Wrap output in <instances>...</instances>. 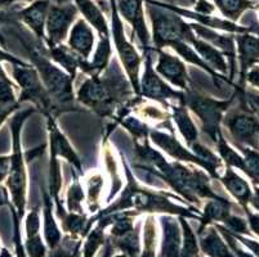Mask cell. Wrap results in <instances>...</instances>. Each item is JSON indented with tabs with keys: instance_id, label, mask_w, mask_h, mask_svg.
I'll list each match as a JSON object with an SVG mask.
<instances>
[{
	"instance_id": "f35d334b",
	"label": "cell",
	"mask_w": 259,
	"mask_h": 257,
	"mask_svg": "<svg viewBox=\"0 0 259 257\" xmlns=\"http://www.w3.org/2000/svg\"><path fill=\"white\" fill-rule=\"evenodd\" d=\"M119 125H121L126 131L132 135V138L136 139V140H143V139H147L150 135V127L147 124L142 121L141 119H138L137 116H133V115H128L122 120H120Z\"/></svg>"
},
{
	"instance_id": "e0dca14e",
	"label": "cell",
	"mask_w": 259,
	"mask_h": 257,
	"mask_svg": "<svg viewBox=\"0 0 259 257\" xmlns=\"http://www.w3.org/2000/svg\"><path fill=\"white\" fill-rule=\"evenodd\" d=\"M51 0H35L31 6L17 12L18 20L22 21L35 34L39 41L46 42V21L48 16Z\"/></svg>"
},
{
	"instance_id": "4fadbf2b",
	"label": "cell",
	"mask_w": 259,
	"mask_h": 257,
	"mask_svg": "<svg viewBox=\"0 0 259 257\" xmlns=\"http://www.w3.org/2000/svg\"><path fill=\"white\" fill-rule=\"evenodd\" d=\"M145 0H116V8L121 17L125 18L132 25V39L136 35L138 39L142 53L152 50L151 35L148 32L147 25L145 21Z\"/></svg>"
},
{
	"instance_id": "4dcf8cb0",
	"label": "cell",
	"mask_w": 259,
	"mask_h": 257,
	"mask_svg": "<svg viewBox=\"0 0 259 257\" xmlns=\"http://www.w3.org/2000/svg\"><path fill=\"white\" fill-rule=\"evenodd\" d=\"M215 147L217 150H218V155H220L221 160L225 162L226 166L232 167V169L242 170L245 173L244 157H241L234 148L228 144L222 131H220V133H218V136H217Z\"/></svg>"
},
{
	"instance_id": "ffe728a7",
	"label": "cell",
	"mask_w": 259,
	"mask_h": 257,
	"mask_svg": "<svg viewBox=\"0 0 259 257\" xmlns=\"http://www.w3.org/2000/svg\"><path fill=\"white\" fill-rule=\"evenodd\" d=\"M41 195H43V232L44 240L49 249H54L61 243L62 234L61 229L56 221L54 215V202L53 198L49 194L48 189L41 187Z\"/></svg>"
},
{
	"instance_id": "ab89813d",
	"label": "cell",
	"mask_w": 259,
	"mask_h": 257,
	"mask_svg": "<svg viewBox=\"0 0 259 257\" xmlns=\"http://www.w3.org/2000/svg\"><path fill=\"white\" fill-rule=\"evenodd\" d=\"M244 155L245 161V174L255 183V185L259 184V150L251 149L248 147L237 148Z\"/></svg>"
},
{
	"instance_id": "5bb4252c",
	"label": "cell",
	"mask_w": 259,
	"mask_h": 257,
	"mask_svg": "<svg viewBox=\"0 0 259 257\" xmlns=\"http://www.w3.org/2000/svg\"><path fill=\"white\" fill-rule=\"evenodd\" d=\"M47 117V129H48V138H49V152L51 155L56 156L57 159H63L71 165L74 170H76V173L79 175H83V164L80 160L79 155L69 139L66 138L65 134L60 130L57 121H56V116L52 113H46Z\"/></svg>"
},
{
	"instance_id": "4316f807",
	"label": "cell",
	"mask_w": 259,
	"mask_h": 257,
	"mask_svg": "<svg viewBox=\"0 0 259 257\" xmlns=\"http://www.w3.org/2000/svg\"><path fill=\"white\" fill-rule=\"evenodd\" d=\"M48 56L56 65L60 66L66 74H69L75 80L80 63L83 61L77 54H75L67 45H63L62 42V44L48 48Z\"/></svg>"
},
{
	"instance_id": "3957f363",
	"label": "cell",
	"mask_w": 259,
	"mask_h": 257,
	"mask_svg": "<svg viewBox=\"0 0 259 257\" xmlns=\"http://www.w3.org/2000/svg\"><path fill=\"white\" fill-rule=\"evenodd\" d=\"M18 37L27 52L30 62L37 71L47 93L51 96L54 116L57 108H61V112H65V108L74 111V108H71L75 102L74 79L66 74L60 66L53 63L48 56V48L43 46V41H30L26 37H21V35Z\"/></svg>"
},
{
	"instance_id": "681fc988",
	"label": "cell",
	"mask_w": 259,
	"mask_h": 257,
	"mask_svg": "<svg viewBox=\"0 0 259 257\" xmlns=\"http://www.w3.org/2000/svg\"><path fill=\"white\" fill-rule=\"evenodd\" d=\"M195 12L204 16H210L214 12V6H211L206 0H196L195 3Z\"/></svg>"
},
{
	"instance_id": "6f0895ef",
	"label": "cell",
	"mask_w": 259,
	"mask_h": 257,
	"mask_svg": "<svg viewBox=\"0 0 259 257\" xmlns=\"http://www.w3.org/2000/svg\"><path fill=\"white\" fill-rule=\"evenodd\" d=\"M13 3H15V0H0V8L11 7Z\"/></svg>"
},
{
	"instance_id": "7a4b0ae2",
	"label": "cell",
	"mask_w": 259,
	"mask_h": 257,
	"mask_svg": "<svg viewBox=\"0 0 259 257\" xmlns=\"http://www.w3.org/2000/svg\"><path fill=\"white\" fill-rule=\"evenodd\" d=\"M136 96L126 75L115 60L102 74L89 76L80 85L76 100L102 119L115 117L124 103Z\"/></svg>"
},
{
	"instance_id": "f6af8a7d",
	"label": "cell",
	"mask_w": 259,
	"mask_h": 257,
	"mask_svg": "<svg viewBox=\"0 0 259 257\" xmlns=\"http://www.w3.org/2000/svg\"><path fill=\"white\" fill-rule=\"evenodd\" d=\"M17 98L15 94V85L9 77H0V103H16Z\"/></svg>"
},
{
	"instance_id": "7dc6e473",
	"label": "cell",
	"mask_w": 259,
	"mask_h": 257,
	"mask_svg": "<svg viewBox=\"0 0 259 257\" xmlns=\"http://www.w3.org/2000/svg\"><path fill=\"white\" fill-rule=\"evenodd\" d=\"M231 234H232V233H231ZM232 237H234L236 240H239V242H241L245 247H248V249H250V251L253 252L254 256L259 257V242L251 239V238H248V237H245V235H240V234H232Z\"/></svg>"
},
{
	"instance_id": "ac0fdd59",
	"label": "cell",
	"mask_w": 259,
	"mask_h": 257,
	"mask_svg": "<svg viewBox=\"0 0 259 257\" xmlns=\"http://www.w3.org/2000/svg\"><path fill=\"white\" fill-rule=\"evenodd\" d=\"M159 220L162 229V242L159 257H181L182 229L178 216L161 215Z\"/></svg>"
},
{
	"instance_id": "f546056e",
	"label": "cell",
	"mask_w": 259,
	"mask_h": 257,
	"mask_svg": "<svg viewBox=\"0 0 259 257\" xmlns=\"http://www.w3.org/2000/svg\"><path fill=\"white\" fill-rule=\"evenodd\" d=\"M191 152L196 155L200 160L205 162L206 165V173L209 174L211 179H220L221 174L220 170L222 169V160L221 157L215 155L214 152H211V149H209L206 145H204L202 143H200L199 140L195 141L194 144L190 147Z\"/></svg>"
},
{
	"instance_id": "44dd1931",
	"label": "cell",
	"mask_w": 259,
	"mask_h": 257,
	"mask_svg": "<svg viewBox=\"0 0 259 257\" xmlns=\"http://www.w3.org/2000/svg\"><path fill=\"white\" fill-rule=\"evenodd\" d=\"M190 45L195 49L197 54L201 57V60L215 72H218L222 76L230 75V68H228V63L226 61V57L220 49H217L211 44L206 42L205 40L200 39L199 36H194L191 39ZM232 84V82H231Z\"/></svg>"
},
{
	"instance_id": "cb8c5ba5",
	"label": "cell",
	"mask_w": 259,
	"mask_h": 257,
	"mask_svg": "<svg viewBox=\"0 0 259 257\" xmlns=\"http://www.w3.org/2000/svg\"><path fill=\"white\" fill-rule=\"evenodd\" d=\"M218 180H221V183L227 189V192L235 199H237V202H239L242 209L248 207L251 195H253V190L250 189V185L248 184V181L237 175L232 167H226V171L223 173V175L220 176Z\"/></svg>"
},
{
	"instance_id": "ba28073f",
	"label": "cell",
	"mask_w": 259,
	"mask_h": 257,
	"mask_svg": "<svg viewBox=\"0 0 259 257\" xmlns=\"http://www.w3.org/2000/svg\"><path fill=\"white\" fill-rule=\"evenodd\" d=\"M111 7V37L114 39L115 49L117 52L121 66L125 70V75L132 85L134 94L140 95V70L143 63V57L136 50L134 45L128 41L124 32L121 18L116 8V0L110 2Z\"/></svg>"
},
{
	"instance_id": "9c48e42d",
	"label": "cell",
	"mask_w": 259,
	"mask_h": 257,
	"mask_svg": "<svg viewBox=\"0 0 259 257\" xmlns=\"http://www.w3.org/2000/svg\"><path fill=\"white\" fill-rule=\"evenodd\" d=\"M152 53L154 50L142 53L145 70L140 77V95L160 103L166 110H169L170 102L185 106V91L173 89L157 74L152 66Z\"/></svg>"
},
{
	"instance_id": "5b68a950",
	"label": "cell",
	"mask_w": 259,
	"mask_h": 257,
	"mask_svg": "<svg viewBox=\"0 0 259 257\" xmlns=\"http://www.w3.org/2000/svg\"><path fill=\"white\" fill-rule=\"evenodd\" d=\"M146 11L152 23V50L170 46L174 41H185L190 44L196 36L190 23L182 20V16L170 9L160 6L156 0H145Z\"/></svg>"
},
{
	"instance_id": "8d00e7d4",
	"label": "cell",
	"mask_w": 259,
	"mask_h": 257,
	"mask_svg": "<svg viewBox=\"0 0 259 257\" xmlns=\"http://www.w3.org/2000/svg\"><path fill=\"white\" fill-rule=\"evenodd\" d=\"M81 246H83L81 238L66 234L61 239V243L54 249H51L47 257H79Z\"/></svg>"
},
{
	"instance_id": "bcb514c9",
	"label": "cell",
	"mask_w": 259,
	"mask_h": 257,
	"mask_svg": "<svg viewBox=\"0 0 259 257\" xmlns=\"http://www.w3.org/2000/svg\"><path fill=\"white\" fill-rule=\"evenodd\" d=\"M21 105L18 102L16 103H0V127L2 125L6 122V120L8 119L11 115H13L15 112H17L20 110Z\"/></svg>"
},
{
	"instance_id": "11a10c76",
	"label": "cell",
	"mask_w": 259,
	"mask_h": 257,
	"mask_svg": "<svg viewBox=\"0 0 259 257\" xmlns=\"http://www.w3.org/2000/svg\"><path fill=\"white\" fill-rule=\"evenodd\" d=\"M166 3L165 4H181L182 7H190V6H195V3H196V0H165ZM170 4V6H171Z\"/></svg>"
},
{
	"instance_id": "8fae6325",
	"label": "cell",
	"mask_w": 259,
	"mask_h": 257,
	"mask_svg": "<svg viewBox=\"0 0 259 257\" xmlns=\"http://www.w3.org/2000/svg\"><path fill=\"white\" fill-rule=\"evenodd\" d=\"M79 9L72 3H51L46 21L47 48L62 44L67 37L72 22L76 20Z\"/></svg>"
},
{
	"instance_id": "603a6c76",
	"label": "cell",
	"mask_w": 259,
	"mask_h": 257,
	"mask_svg": "<svg viewBox=\"0 0 259 257\" xmlns=\"http://www.w3.org/2000/svg\"><path fill=\"white\" fill-rule=\"evenodd\" d=\"M197 237H199L200 251L208 257H236L214 225H209Z\"/></svg>"
},
{
	"instance_id": "f5cc1de1",
	"label": "cell",
	"mask_w": 259,
	"mask_h": 257,
	"mask_svg": "<svg viewBox=\"0 0 259 257\" xmlns=\"http://www.w3.org/2000/svg\"><path fill=\"white\" fill-rule=\"evenodd\" d=\"M114 256V247L110 243V240L106 239L105 244H103V251L98 254V257H112Z\"/></svg>"
},
{
	"instance_id": "91938a15",
	"label": "cell",
	"mask_w": 259,
	"mask_h": 257,
	"mask_svg": "<svg viewBox=\"0 0 259 257\" xmlns=\"http://www.w3.org/2000/svg\"><path fill=\"white\" fill-rule=\"evenodd\" d=\"M112 257H129V256H128V254L122 253V252H121V253H116V254H114V256H112Z\"/></svg>"
},
{
	"instance_id": "9a60e30c",
	"label": "cell",
	"mask_w": 259,
	"mask_h": 257,
	"mask_svg": "<svg viewBox=\"0 0 259 257\" xmlns=\"http://www.w3.org/2000/svg\"><path fill=\"white\" fill-rule=\"evenodd\" d=\"M157 54V62L155 71L164 80H168L171 85L177 86L180 90H187L190 86V76H188L186 62L181 60L178 56L168 53V52L159 49L154 50Z\"/></svg>"
},
{
	"instance_id": "b9f144b4",
	"label": "cell",
	"mask_w": 259,
	"mask_h": 257,
	"mask_svg": "<svg viewBox=\"0 0 259 257\" xmlns=\"http://www.w3.org/2000/svg\"><path fill=\"white\" fill-rule=\"evenodd\" d=\"M23 247H25V251L29 257L48 256V253H47V244L43 242L40 234L31 238H26V240L23 242Z\"/></svg>"
},
{
	"instance_id": "83f0119b",
	"label": "cell",
	"mask_w": 259,
	"mask_h": 257,
	"mask_svg": "<svg viewBox=\"0 0 259 257\" xmlns=\"http://www.w3.org/2000/svg\"><path fill=\"white\" fill-rule=\"evenodd\" d=\"M110 243L112 244L114 249H119L122 253L128 254L129 257H140L142 252V244H141V226H134V229L128 234L119 238H108Z\"/></svg>"
},
{
	"instance_id": "1f68e13d",
	"label": "cell",
	"mask_w": 259,
	"mask_h": 257,
	"mask_svg": "<svg viewBox=\"0 0 259 257\" xmlns=\"http://www.w3.org/2000/svg\"><path fill=\"white\" fill-rule=\"evenodd\" d=\"M72 174V183L69 187L67 194H66V206L69 212H76V214H84L83 203L85 201V194H84L83 185L79 180V175L74 169Z\"/></svg>"
},
{
	"instance_id": "ee69618b",
	"label": "cell",
	"mask_w": 259,
	"mask_h": 257,
	"mask_svg": "<svg viewBox=\"0 0 259 257\" xmlns=\"http://www.w3.org/2000/svg\"><path fill=\"white\" fill-rule=\"evenodd\" d=\"M223 226L232 234H240L246 235L250 234L248 228V221H245L241 216L237 215H228L227 218L223 220Z\"/></svg>"
},
{
	"instance_id": "7c38bea8",
	"label": "cell",
	"mask_w": 259,
	"mask_h": 257,
	"mask_svg": "<svg viewBox=\"0 0 259 257\" xmlns=\"http://www.w3.org/2000/svg\"><path fill=\"white\" fill-rule=\"evenodd\" d=\"M148 138H150V141H151L152 144H155L157 148H160L162 152L165 153V155H168L170 159L174 160V161L195 165V166L200 167V169L205 170L206 173L205 162L202 161V160H200L196 155H194V153L191 152L190 148H186L185 145L176 138L174 129L173 130H169V133L161 131L159 130V129H151Z\"/></svg>"
},
{
	"instance_id": "52a82bcc",
	"label": "cell",
	"mask_w": 259,
	"mask_h": 257,
	"mask_svg": "<svg viewBox=\"0 0 259 257\" xmlns=\"http://www.w3.org/2000/svg\"><path fill=\"white\" fill-rule=\"evenodd\" d=\"M245 89L236 88L241 106L237 110H228L223 116L222 124L227 127L231 138L237 148L248 147L259 150V119L253 111L245 105L242 91Z\"/></svg>"
},
{
	"instance_id": "277c9868",
	"label": "cell",
	"mask_w": 259,
	"mask_h": 257,
	"mask_svg": "<svg viewBox=\"0 0 259 257\" xmlns=\"http://www.w3.org/2000/svg\"><path fill=\"white\" fill-rule=\"evenodd\" d=\"M36 111V107H30L26 110L15 112L11 119L12 134V153L11 169L7 180V189L9 192L12 206L16 209L18 218L22 220L25 218L26 204H27V171H26V159L21 143V133L26 120Z\"/></svg>"
},
{
	"instance_id": "60d3db41",
	"label": "cell",
	"mask_w": 259,
	"mask_h": 257,
	"mask_svg": "<svg viewBox=\"0 0 259 257\" xmlns=\"http://www.w3.org/2000/svg\"><path fill=\"white\" fill-rule=\"evenodd\" d=\"M9 209H11L12 214V220H13V243H15V254L16 257H29L25 251V247H23V240L21 238V228L20 223L21 219L18 218L16 209L12 206V203L9 202Z\"/></svg>"
},
{
	"instance_id": "f1b7e54d",
	"label": "cell",
	"mask_w": 259,
	"mask_h": 257,
	"mask_svg": "<svg viewBox=\"0 0 259 257\" xmlns=\"http://www.w3.org/2000/svg\"><path fill=\"white\" fill-rule=\"evenodd\" d=\"M62 230L66 234L76 238H85L87 234L91 232L89 228V219L85 214H76V212H66L65 215L60 219Z\"/></svg>"
},
{
	"instance_id": "d590c367",
	"label": "cell",
	"mask_w": 259,
	"mask_h": 257,
	"mask_svg": "<svg viewBox=\"0 0 259 257\" xmlns=\"http://www.w3.org/2000/svg\"><path fill=\"white\" fill-rule=\"evenodd\" d=\"M143 249L140 257H156V223L154 215H147L143 223Z\"/></svg>"
},
{
	"instance_id": "be15d7a7",
	"label": "cell",
	"mask_w": 259,
	"mask_h": 257,
	"mask_svg": "<svg viewBox=\"0 0 259 257\" xmlns=\"http://www.w3.org/2000/svg\"><path fill=\"white\" fill-rule=\"evenodd\" d=\"M258 63H259V61H258Z\"/></svg>"
},
{
	"instance_id": "e7e4bbea",
	"label": "cell",
	"mask_w": 259,
	"mask_h": 257,
	"mask_svg": "<svg viewBox=\"0 0 259 257\" xmlns=\"http://www.w3.org/2000/svg\"><path fill=\"white\" fill-rule=\"evenodd\" d=\"M0 248H2V247H0Z\"/></svg>"
},
{
	"instance_id": "9f6ffc18",
	"label": "cell",
	"mask_w": 259,
	"mask_h": 257,
	"mask_svg": "<svg viewBox=\"0 0 259 257\" xmlns=\"http://www.w3.org/2000/svg\"><path fill=\"white\" fill-rule=\"evenodd\" d=\"M0 257H13V254L9 252L8 248H6V247H2V248H0Z\"/></svg>"
},
{
	"instance_id": "484cf974",
	"label": "cell",
	"mask_w": 259,
	"mask_h": 257,
	"mask_svg": "<svg viewBox=\"0 0 259 257\" xmlns=\"http://www.w3.org/2000/svg\"><path fill=\"white\" fill-rule=\"evenodd\" d=\"M75 6L84 16L89 26L98 32L100 37H111V31L107 25L102 11L94 3L93 0H75Z\"/></svg>"
},
{
	"instance_id": "74e56055",
	"label": "cell",
	"mask_w": 259,
	"mask_h": 257,
	"mask_svg": "<svg viewBox=\"0 0 259 257\" xmlns=\"http://www.w3.org/2000/svg\"><path fill=\"white\" fill-rule=\"evenodd\" d=\"M106 242L105 237V228L101 226L100 224L92 228L91 232L87 234L85 242L81 247H83V257H94L98 249L103 247Z\"/></svg>"
},
{
	"instance_id": "c3c4849f",
	"label": "cell",
	"mask_w": 259,
	"mask_h": 257,
	"mask_svg": "<svg viewBox=\"0 0 259 257\" xmlns=\"http://www.w3.org/2000/svg\"><path fill=\"white\" fill-rule=\"evenodd\" d=\"M242 210H244L245 215L248 216L249 229H250L251 232H254V234L259 237V214L251 212V210L249 209V207H245V209Z\"/></svg>"
},
{
	"instance_id": "2e32d148",
	"label": "cell",
	"mask_w": 259,
	"mask_h": 257,
	"mask_svg": "<svg viewBox=\"0 0 259 257\" xmlns=\"http://www.w3.org/2000/svg\"><path fill=\"white\" fill-rule=\"evenodd\" d=\"M191 28L194 30L195 34L199 35L200 39L205 40L206 42L220 49L225 57H227L228 68H230V75L228 80L234 84L235 79V61H236V42H235V35H220L213 31L211 28L202 26L200 23H190Z\"/></svg>"
},
{
	"instance_id": "836d02e7",
	"label": "cell",
	"mask_w": 259,
	"mask_h": 257,
	"mask_svg": "<svg viewBox=\"0 0 259 257\" xmlns=\"http://www.w3.org/2000/svg\"><path fill=\"white\" fill-rule=\"evenodd\" d=\"M214 3L226 18H230L234 22L239 20L242 12L246 9L258 8V6L250 0H214Z\"/></svg>"
},
{
	"instance_id": "94428289",
	"label": "cell",
	"mask_w": 259,
	"mask_h": 257,
	"mask_svg": "<svg viewBox=\"0 0 259 257\" xmlns=\"http://www.w3.org/2000/svg\"><path fill=\"white\" fill-rule=\"evenodd\" d=\"M15 2H35V0H15Z\"/></svg>"
},
{
	"instance_id": "680465c9",
	"label": "cell",
	"mask_w": 259,
	"mask_h": 257,
	"mask_svg": "<svg viewBox=\"0 0 259 257\" xmlns=\"http://www.w3.org/2000/svg\"><path fill=\"white\" fill-rule=\"evenodd\" d=\"M0 77H2V79H7V77H8L6 72H4L3 67H2V61H0Z\"/></svg>"
},
{
	"instance_id": "7bdbcfd3",
	"label": "cell",
	"mask_w": 259,
	"mask_h": 257,
	"mask_svg": "<svg viewBox=\"0 0 259 257\" xmlns=\"http://www.w3.org/2000/svg\"><path fill=\"white\" fill-rule=\"evenodd\" d=\"M40 220H41V219H40V207L36 206L26 215V238H31L40 234V228H41V221Z\"/></svg>"
},
{
	"instance_id": "d6a6232c",
	"label": "cell",
	"mask_w": 259,
	"mask_h": 257,
	"mask_svg": "<svg viewBox=\"0 0 259 257\" xmlns=\"http://www.w3.org/2000/svg\"><path fill=\"white\" fill-rule=\"evenodd\" d=\"M182 229V248H181V257H200V246L195 232L188 224V219L178 218Z\"/></svg>"
},
{
	"instance_id": "d4e9b609",
	"label": "cell",
	"mask_w": 259,
	"mask_h": 257,
	"mask_svg": "<svg viewBox=\"0 0 259 257\" xmlns=\"http://www.w3.org/2000/svg\"><path fill=\"white\" fill-rule=\"evenodd\" d=\"M169 110H170L171 120L178 127V130H180L182 138L185 139L187 147L190 148L195 141L199 140V130H197L196 124L194 122V120L191 119V115L186 106L170 103Z\"/></svg>"
},
{
	"instance_id": "db71d44e",
	"label": "cell",
	"mask_w": 259,
	"mask_h": 257,
	"mask_svg": "<svg viewBox=\"0 0 259 257\" xmlns=\"http://www.w3.org/2000/svg\"><path fill=\"white\" fill-rule=\"evenodd\" d=\"M249 203H250L254 209L258 210L259 211V187L258 185H255V190H254V193H253V195H251L250 202H249Z\"/></svg>"
},
{
	"instance_id": "8992f818",
	"label": "cell",
	"mask_w": 259,
	"mask_h": 257,
	"mask_svg": "<svg viewBox=\"0 0 259 257\" xmlns=\"http://www.w3.org/2000/svg\"><path fill=\"white\" fill-rule=\"evenodd\" d=\"M235 95L231 98L220 100V99L211 98L205 94L192 90L188 88L185 90V106L187 110L195 113V116L199 119L201 124L202 131L211 139L214 144L217 141L218 133L222 131L221 125L225 113L230 110V106L234 102Z\"/></svg>"
},
{
	"instance_id": "816d5d0a",
	"label": "cell",
	"mask_w": 259,
	"mask_h": 257,
	"mask_svg": "<svg viewBox=\"0 0 259 257\" xmlns=\"http://www.w3.org/2000/svg\"><path fill=\"white\" fill-rule=\"evenodd\" d=\"M245 81H248L255 88H259V67H251L245 75Z\"/></svg>"
},
{
	"instance_id": "e575fe53",
	"label": "cell",
	"mask_w": 259,
	"mask_h": 257,
	"mask_svg": "<svg viewBox=\"0 0 259 257\" xmlns=\"http://www.w3.org/2000/svg\"><path fill=\"white\" fill-rule=\"evenodd\" d=\"M103 189V178L101 174H92L87 180V202L89 211L97 214L100 211V198Z\"/></svg>"
},
{
	"instance_id": "f907efd6",
	"label": "cell",
	"mask_w": 259,
	"mask_h": 257,
	"mask_svg": "<svg viewBox=\"0 0 259 257\" xmlns=\"http://www.w3.org/2000/svg\"><path fill=\"white\" fill-rule=\"evenodd\" d=\"M9 169H11V157L0 156V183L8 178Z\"/></svg>"
},
{
	"instance_id": "6125c7cd",
	"label": "cell",
	"mask_w": 259,
	"mask_h": 257,
	"mask_svg": "<svg viewBox=\"0 0 259 257\" xmlns=\"http://www.w3.org/2000/svg\"><path fill=\"white\" fill-rule=\"evenodd\" d=\"M110 2H112V0H110Z\"/></svg>"
},
{
	"instance_id": "6da1fadb",
	"label": "cell",
	"mask_w": 259,
	"mask_h": 257,
	"mask_svg": "<svg viewBox=\"0 0 259 257\" xmlns=\"http://www.w3.org/2000/svg\"><path fill=\"white\" fill-rule=\"evenodd\" d=\"M122 165L126 174V185L122 189L121 194L117 199H115L112 203L108 204L106 209L100 210L97 214H94L89 219V228H93V224L97 223L101 218L108 215H114L117 212L122 211H134L137 214H161V215H171V216H182L186 219H194L200 221L201 218V211H199L197 207L190 206L183 207L180 204L174 203L171 199H174L176 194H169V193L162 192V190H150L147 188L142 187L137 181L134 174L132 173L131 166L125 159L122 157Z\"/></svg>"
},
{
	"instance_id": "30bf717a",
	"label": "cell",
	"mask_w": 259,
	"mask_h": 257,
	"mask_svg": "<svg viewBox=\"0 0 259 257\" xmlns=\"http://www.w3.org/2000/svg\"><path fill=\"white\" fill-rule=\"evenodd\" d=\"M12 76L20 86L21 93L17 98L20 105L31 102L41 112L53 115V103L47 93L37 71L32 65H12Z\"/></svg>"
},
{
	"instance_id": "7402d4cb",
	"label": "cell",
	"mask_w": 259,
	"mask_h": 257,
	"mask_svg": "<svg viewBox=\"0 0 259 257\" xmlns=\"http://www.w3.org/2000/svg\"><path fill=\"white\" fill-rule=\"evenodd\" d=\"M232 202L225 197L213 198L208 199L201 211V218H200V226L197 228L196 234H201L204 230L208 228L210 224L223 223L228 215H231V209H232Z\"/></svg>"
},
{
	"instance_id": "d6986e66",
	"label": "cell",
	"mask_w": 259,
	"mask_h": 257,
	"mask_svg": "<svg viewBox=\"0 0 259 257\" xmlns=\"http://www.w3.org/2000/svg\"><path fill=\"white\" fill-rule=\"evenodd\" d=\"M94 40L96 37L93 34V28L88 25L85 20L79 18L70 31L67 46L83 61H89L93 53Z\"/></svg>"
}]
</instances>
